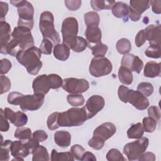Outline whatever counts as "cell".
<instances>
[{"instance_id": "e575fe53", "label": "cell", "mask_w": 161, "mask_h": 161, "mask_svg": "<svg viewBox=\"0 0 161 161\" xmlns=\"http://www.w3.org/2000/svg\"><path fill=\"white\" fill-rule=\"evenodd\" d=\"M89 48L94 57H104L108 51V47L106 45L101 42L89 47Z\"/></svg>"}, {"instance_id": "b9f144b4", "label": "cell", "mask_w": 161, "mask_h": 161, "mask_svg": "<svg viewBox=\"0 0 161 161\" xmlns=\"http://www.w3.org/2000/svg\"><path fill=\"white\" fill-rule=\"evenodd\" d=\"M105 141L101 138L93 136L88 142V145L90 147L95 150H101L104 145Z\"/></svg>"}, {"instance_id": "e0dca14e", "label": "cell", "mask_w": 161, "mask_h": 161, "mask_svg": "<svg viewBox=\"0 0 161 161\" xmlns=\"http://www.w3.org/2000/svg\"><path fill=\"white\" fill-rule=\"evenodd\" d=\"M116 131L115 125L111 122H106L97 127L94 132L93 136H97L106 141L111 138Z\"/></svg>"}, {"instance_id": "9f6ffc18", "label": "cell", "mask_w": 161, "mask_h": 161, "mask_svg": "<svg viewBox=\"0 0 161 161\" xmlns=\"http://www.w3.org/2000/svg\"><path fill=\"white\" fill-rule=\"evenodd\" d=\"M4 114L6 119H9L11 123H13L16 116V112H14L11 109L9 108H6L4 109Z\"/></svg>"}, {"instance_id": "d6986e66", "label": "cell", "mask_w": 161, "mask_h": 161, "mask_svg": "<svg viewBox=\"0 0 161 161\" xmlns=\"http://www.w3.org/2000/svg\"><path fill=\"white\" fill-rule=\"evenodd\" d=\"M55 143L62 148L68 147L71 142V135L64 130L57 131L54 134Z\"/></svg>"}, {"instance_id": "4dcf8cb0", "label": "cell", "mask_w": 161, "mask_h": 161, "mask_svg": "<svg viewBox=\"0 0 161 161\" xmlns=\"http://www.w3.org/2000/svg\"><path fill=\"white\" fill-rule=\"evenodd\" d=\"M14 137L21 141H27L32 136L31 130L29 128L19 127L15 130Z\"/></svg>"}, {"instance_id": "7c38bea8", "label": "cell", "mask_w": 161, "mask_h": 161, "mask_svg": "<svg viewBox=\"0 0 161 161\" xmlns=\"http://www.w3.org/2000/svg\"><path fill=\"white\" fill-rule=\"evenodd\" d=\"M105 101L104 98L99 95H93L91 96L86 101L84 106L87 119L93 118L98 112H99L104 106Z\"/></svg>"}, {"instance_id": "6da1fadb", "label": "cell", "mask_w": 161, "mask_h": 161, "mask_svg": "<svg viewBox=\"0 0 161 161\" xmlns=\"http://www.w3.org/2000/svg\"><path fill=\"white\" fill-rule=\"evenodd\" d=\"M45 95L35 94L23 95L19 92H11L8 94V102L10 104L19 105L23 111H36L43 104Z\"/></svg>"}, {"instance_id": "83f0119b", "label": "cell", "mask_w": 161, "mask_h": 161, "mask_svg": "<svg viewBox=\"0 0 161 161\" xmlns=\"http://www.w3.org/2000/svg\"><path fill=\"white\" fill-rule=\"evenodd\" d=\"M92 8L95 11H101L102 9H110L115 3L114 1H103V0H92L90 2Z\"/></svg>"}, {"instance_id": "7dc6e473", "label": "cell", "mask_w": 161, "mask_h": 161, "mask_svg": "<svg viewBox=\"0 0 161 161\" xmlns=\"http://www.w3.org/2000/svg\"><path fill=\"white\" fill-rule=\"evenodd\" d=\"M0 79H1V94H2L9 91L11 84L9 79L5 75H1L0 77Z\"/></svg>"}, {"instance_id": "8992f818", "label": "cell", "mask_w": 161, "mask_h": 161, "mask_svg": "<svg viewBox=\"0 0 161 161\" xmlns=\"http://www.w3.org/2000/svg\"><path fill=\"white\" fill-rule=\"evenodd\" d=\"M10 3L18 8L19 15L18 26H23L31 30L34 24V8L32 4L27 1H10Z\"/></svg>"}, {"instance_id": "816d5d0a", "label": "cell", "mask_w": 161, "mask_h": 161, "mask_svg": "<svg viewBox=\"0 0 161 161\" xmlns=\"http://www.w3.org/2000/svg\"><path fill=\"white\" fill-rule=\"evenodd\" d=\"M32 138L38 142H43L47 139L48 135L43 130H36L32 134Z\"/></svg>"}, {"instance_id": "db71d44e", "label": "cell", "mask_w": 161, "mask_h": 161, "mask_svg": "<svg viewBox=\"0 0 161 161\" xmlns=\"http://www.w3.org/2000/svg\"><path fill=\"white\" fill-rule=\"evenodd\" d=\"M1 128L0 130L1 131H7L9 128V125L8 121L6 119V118L4 114V110L1 109Z\"/></svg>"}, {"instance_id": "52a82bcc", "label": "cell", "mask_w": 161, "mask_h": 161, "mask_svg": "<svg viewBox=\"0 0 161 161\" xmlns=\"http://www.w3.org/2000/svg\"><path fill=\"white\" fill-rule=\"evenodd\" d=\"M78 30L79 25L76 18L68 17L63 21L61 29L63 43L72 50L76 43Z\"/></svg>"}, {"instance_id": "8d00e7d4", "label": "cell", "mask_w": 161, "mask_h": 161, "mask_svg": "<svg viewBox=\"0 0 161 161\" xmlns=\"http://www.w3.org/2000/svg\"><path fill=\"white\" fill-rule=\"evenodd\" d=\"M137 91L142 94L144 96L148 97L152 95L153 92V87L151 83L143 82L138 84Z\"/></svg>"}, {"instance_id": "603a6c76", "label": "cell", "mask_w": 161, "mask_h": 161, "mask_svg": "<svg viewBox=\"0 0 161 161\" xmlns=\"http://www.w3.org/2000/svg\"><path fill=\"white\" fill-rule=\"evenodd\" d=\"M31 153L33 154V161H48L50 160L47 149L42 145H39L35 148Z\"/></svg>"}, {"instance_id": "9a60e30c", "label": "cell", "mask_w": 161, "mask_h": 161, "mask_svg": "<svg viewBox=\"0 0 161 161\" xmlns=\"http://www.w3.org/2000/svg\"><path fill=\"white\" fill-rule=\"evenodd\" d=\"M32 87L35 94H42L45 95L50 89L52 84L48 75L42 74L37 76L33 82Z\"/></svg>"}, {"instance_id": "f6af8a7d", "label": "cell", "mask_w": 161, "mask_h": 161, "mask_svg": "<svg viewBox=\"0 0 161 161\" xmlns=\"http://www.w3.org/2000/svg\"><path fill=\"white\" fill-rule=\"evenodd\" d=\"M87 47V42L85 38L81 36L77 37L76 43L73 48L72 50L75 52H83Z\"/></svg>"}, {"instance_id": "11a10c76", "label": "cell", "mask_w": 161, "mask_h": 161, "mask_svg": "<svg viewBox=\"0 0 161 161\" xmlns=\"http://www.w3.org/2000/svg\"><path fill=\"white\" fill-rule=\"evenodd\" d=\"M140 14L137 13L135 10L132 9L130 6H128V16L130 18V19L133 21H138L141 18Z\"/></svg>"}, {"instance_id": "f5cc1de1", "label": "cell", "mask_w": 161, "mask_h": 161, "mask_svg": "<svg viewBox=\"0 0 161 161\" xmlns=\"http://www.w3.org/2000/svg\"><path fill=\"white\" fill-rule=\"evenodd\" d=\"M146 38L144 34V30H141L136 34L135 38V43L137 47H142L145 42Z\"/></svg>"}, {"instance_id": "7402d4cb", "label": "cell", "mask_w": 161, "mask_h": 161, "mask_svg": "<svg viewBox=\"0 0 161 161\" xmlns=\"http://www.w3.org/2000/svg\"><path fill=\"white\" fill-rule=\"evenodd\" d=\"M53 55L58 60L65 61L70 55V48L64 43L57 44L53 48Z\"/></svg>"}, {"instance_id": "7a4b0ae2", "label": "cell", "mask_w": 161, "mask_h": 161, "mask_svg": "<svg viewBox=\"0 0 161 161\" xmlns=\"http://www.w3.org/2000/svg\"><path fill=\"white\" fill-rule=\"evenodd\" d=\"M40 48L33 46L28 49L21 50L16 57L19 64L23 65L27 72L31 75H36L42 67Z\"/></svg>"}, {"instance_id": "2e32d148", "label": "cell", "mask_w": 161, "mask_h": 161, "mask_svg": "<svg viewBox=\"0 0 161 161\" xmlns=\"http://www.w3.org/2000/svg\"><path fill=\"white\" fill-rule=\"evenodd\" d=\"M85 35L89 48L101 42L102 33L98 25H87L85 31Z\"/></svg>"}, {"instance_id": "3957f363", "label": "cell", "mask_w": 161, "mask_h": 161, "mask_svg": "<svg viewBox=\"0 0 161 161\" xmlns=\"http://www.w3.org/2000/svg\"><path fill=\"white\" fill-rule=\"evenodd\" d=\"M87 119V113L83 108H72L59 113L58 123L60 126L72 127L82 125Z\"/></svg>"}, {"instance_id": "6f0895ef", "label": "cell", "mask_w": 161, "mask_h": 161, "mask_svg": "<svg viewBox=\"0 0 161 161\" xmlns=\"http://www.w3.org/2000/svg\"><path fill=\"white\" fill-rule=\"evenodd\" d=\"M138 160H149V161H154L155 160V155L152 152H146L143 153L138 159Z\"/></svg>"}, {"instance_id": "c3c4849f", "label": "cell", "mask_w": 161, "mask_h": 161, "mask_svg": "<svg viewBox=\"0 0 161 161\" xmlns=\"http://www.w3.org/2000/svg\"><path fill=\"white\" fill-rule=\"evenodd\" d=\"M12 67L11 62L7 58H3L1 60L0 65V73L1 75L5 74L10 70Z\"/></svg>"}, {"instance_id": "bcb514c9", "label": "cell", "mask_w": 161, "mask_h": 161, "mask_svg": "<svg viewBox=\"0 0 161 161\" xmlns=\"http://www.w3.org/2000/svg\"><path fill=\"white\" fill-rule=\"evenodd\" d=\"M48 75L51 82L52 89H56L62 87L63 84V80L60 77V76L55 74H51Z\"/></svg>"}, {"instance_id": "d4e9b609", "label": "cell", "mask_w": 161, "mask_h": 161, "mask_svg": "<svg viewBox=\"0 0 161 161\" xmlns=\"http://www.w3.org/2000/svg\"><path fill=\"white\" fill-rule=\"evenodd\" d=\"M130 7L135 10L137 13L142 14L144 11L148 9L151 4L152 1L150 0H131L130 1Z\"/></svg>"}, {"instance_id": "277c9868", "label": "cell", "mask_w": 161, "mask_h": 161, "mask_svg": "<svg viewBox=\"0 0 161 161\" xmlns=\"http://www.w3.org/2000/svg\"><path fill=\"white\" fill-rule=\"evenodd\" d=\"M119 99L123 103H129L139 110H144L149 106L148 99L138 91L130 89L125 86L118 87Z\"/></svg>"}, {"instance_id": "836d02e7", "label": "cell", "mask_w": 161, "mask_h": 161, "mask_svg": "<svg viewBox=\"0 0 161 161\" xmlns=\"http://www.w3.org/2000/svg\"><path fill=\"white\" fill-rule=\"evenodd\" d=\"M145 54L147 57L153 58H158L161 56L160 45L150 44L149 47L145 51Z\"/></svg>"}, {"instance_id": "7bdbcfd3", "label": "cell", "mask_w": 161, "mask_h": 161, "mask_svg": "<svg viewBox=\"0 0 161 161\" xmlns=\"http://www.w3.org/2000/svg\"><path fill=\"white\" fill-rule=\"evenodd\" d=\"M85 152H86L85 149L81 145L78 144L74 145L70 148V152L72 155H73L74 158L79 160H81L82 157L84 153H85Z\"/></svg>"}, {"instance_id": "ffe728a7", "label": "cell", "mask_w": 161, "mask_h": 161, "mask_svg": "<svg viewBox=\"0 0 161 161\" xmlns=\"http://www.w3.org/2000/svg\"><path fill=\"white\" fill-rule=\"evenodd\" d=\"M160 63H157L154 61L148 62L144 67V76L149 78H154L160 76L161 69Z\"/></svg>"}, {"instance_id": "94428289", "label": "cell", "mask_w": 161, "mask_h": 161, "mask_svg": "<svg viewBox=\"0 0 161 161\" xmlns=\"http://www.w3.org/2000/svg\"><path fill=\"white\" fill-rule=\"evenodd\" d=\"M81 160H92V161H95L96 160V158L95 157V155L90 152H85V153H84Z\"/></svg>"}, {"instance_id": "f1b7e54d", "label": "cell", "mask_w": 161, "mask_h": 161, "mask_svg": "<svg viewBox=\"0 0 161 161\" xmlns=\"http://www.w3.org/2000/svg\"><path fill=\"white\" fill-rule=\"evenodd\" d=\"M50 160L52 161H62V160H74V157L71 152H58L55 149H53L51 153Z\"/></svg>"}, {"instance_id": "30bf717a", "label": "cell", "mask_w": 161, "mask_h": 161, "mask_svg": "<svg viewBox=\"0 0 161 161\" xmlns=\"http://www.w3.org/2000/svg\"><path fill=\"white\" fill-rule=\"evenodd\" d=\"M11 37L18 43L21 50L34 46V40L31 30L23 26H16L11 33Z\"/></svg>"}, {"instance_id": "44dd1931", "label": "cell", "mask_w": 161, "mask_h": 161, "mask_svg": "<svg viewBox=\"0 0 161 161\" xmlns=\"http://www.w3.org/2000/svg\"><path fill=\"white\" fill-rule=\"evenodd\" d=\"M0 45L1 48H3L6 46L11 38V27L7 22L3 20L0 21Z\"/></svg>"}, {"instance_id": "ac0fdd59", "label": "cell", "mask_w": 161, "mask_h": 161, "mask_svg": "<svg viewBox=\"0 0 161 161\" xmlns=\"http://www.w3.org/2000/svg\"><path fill=\"white\" fill-rule=\"evenodd\" d=\"M143 30L146 40H148L150 44L160 45V25H150Z\"/></svg>"}, {"instance_id": "680465c9", "label": "cell", "mask_w": 161, "mask_h": 161, "mask_svg": "<svg viewBox=\"0 0 161 161\" xmlns=\"http://www.w3.org/2000/svg\"><path fill=\"white\" fill-rule=\"evenodd\" d=\"M152 9L153 13L160 14L161 13V1L155 0L152 1Z\"/></svg>"}, {"instance_id": "74e56055", "label": "cell", "mask_w": 161, "mask_h": 161, "mask_svg": "<svg viewBox=\"0 0 161 161\" xmlns=\"http://www.w3.org/2000/svg\"><path fill=\"white\" fill-rule=\"evenodd\" d=\"M106 159L109 161H125L126 160L122 153L116 148L110 149L106 154Z\"/></svg>"}, {"instance_id": "ab89813d", "label": "cell", "mask_w": 161, "mask_h": 161, "mask_svg": "<svg viewBox=\"0 0 161 161\" xmlns=\"http://www.w3.org/2000/svg\"><path fill=\"white\" fill-rule=\"evenodd\" d=\"M58 115H59L58 112H54L48 116L47 121V125L49 130H55L60 127L58 123Z\"/></svg>"}, {"instance_id": "60d3db41", "label": "cell", "mask_w": 161, "mask_h": 161, "mask_svg": "<svg viewBox=\"0 0 161 161\" xmlns=\"http://www.w3.org/2000/svg\"><path fill=\"white\" fill-rule=\"evenodd\" d=\"M28 122V117L26 114L21 111L16 112V116L13 122V125L16 127H22Z\"/></svg>"}, {"instance_id": "d590c367", "label": "cell", "mask_w": 161, "mask_h": 161, "mask_svg": "<svg viewBox=\"0 0 161 161\" xmlns=\"http://www.w3.org/2000/svg\"><path fill=\"white\" fill-rule=\"evenodd\" d=\"M84 22L86 26L96 25H98L99 24L100 18L99 14L94 11H89L84 14Z\"/></svg>"}, {"instance_id": "5b68a950", "label": "cell", "mask_w": 161, "mask_h": 161, "mask_svg": "<svg viewBox=\"0 0 161 161\" xmlns=\"http://www.w3.org/2000/svg\"><path fill=\"white\" fill-rule=\"evenodd\" d=\"M39 28L43 38L50 40L55 45L60 42L59 34L55 29L54 17L51 12L47 11L41 14Z\"/></svg>"}, {"instance_id": "1f68e13d", "label": "cell", "mask_w": 161, "mask_h": 161, "mask_svg": "<svg viewBox=\"0 0 161 161\" xmlns=\"http://www.w3.org/2000/svg\"><path fill=\"white\" fill-rule=\"evenodd\" d=\"M12 141L6 140L1 143V150H0V160L6 161L9 159V152L10 146Z\"/></svg>"}, {"instance_id": "4316f807", "label": "cell", "mask_w": 161, "mask_h": 161, "mask_svg": "<svg viewBox=\"0 0 161 161\" xmlns=\"http://www.w3.org/2000/svg\"><path fill=\"white\" fill-rule=\"evenodd\" d=\"M118 77L119 79V81L126 85H130L132 83L133 77V74L131 70H130L128 69L121 66L118 70Z\"/></svg>"}, {"instance_id": "484cf974", "label": "cell", "mask_w": 161, "mask_h": 161, "mask_svg": "<svg viewBox=\"0 0 161 161\" xmlns=\"http://www.w3.org/2000/svg\"><path fill=\"white\" fill-rule=\"evenodd\" d=\"M144 133V129L141 123L133 124L127 131V136L128 138L139 139L142 137Z\"/></svg>"}, {"instance_id": "9c48e42d", "label": "cell", "mask_w": 161, "mask_h": 161, "mask_svg": "<svg viewBox=\"0 0 161 161\" xmlns=\"http://www.w3.org/2000/svg\"><path fill=\"white\" fill-rule=\"evenodd\" d=\"M113 65L110 60L104 57H94L89 65V73L94 77H99L110 74Z\"/></svg>"}, {"instance_id": "5bb4252c", "label": "cell", "mask_w": 161, "mask_h": 161, "mask_svg": "<svg viewBox=\"0 0 161 161\" xmlns=\"http://www.w3.org/2000/svg\"><path fill=\"white\" fill-rule=\"evenodd\" d=\"M121 66L138 74L140 73L143 67V61L138 56L131 53L125 54L121 59Z\"/></svg>"}, {"instance_id": "d6a6232c", "label": "cell", "mask_w": 161, "mask_h": 161, "mask_svg": "<svg viewBox=\"0 0 161 161\" xmlns=\"http://www.w3.org/2000/svg\"><path fill=\"white\" fill-rule=\"evenodd\" d=\"M67 101L74 107L82 106L84 103V97L80 94H70L67 96Z\"/></svg>"}, {"instance_id": "ee69618b", "label": "cell", "mask_w": 161, "mask_h": 161, "mask_svg": "<svg viewBox=\"0 0 161 161\" xmlns=\"http://www.w3.org/2000/svg\"><path fill=\"white\" fill-rule=\"evenodd\" d=\"M53 48V43L46 38H43L40 45V50L41 52L45 55H50L52 53Z\"/></svg>"}, {"instance_id": "ba28073f", "label": "cell", "mask_w": 161, "mask_h": 161, "mask_svg": "<svg viewBox=\"0 0 161 161\" xmlns=\"http://www.w3.org/2000/svg\"><path fill=\"white\" fill-rule=\"evenodd\" d=\"M148 146V139L142 137L138 140L128 143L123 148V153L128 160H136L146 151Z\"/></svg>"}, {"instance_id": "8fae6325", "label": "cell", "mask_w": 161, "mask_h": 161, "mask_svg": "<svg viewBox=\"0 0 161 161\" xmlns=\"http://www.w3.org/2000/svg\"><path fill=\"white\" fill-rule=\"evenodd\" d=\"M62 87L64 90L70 94H81L89 89V83L84 79L70 77L63 80Z\"/></svg>"}, {"instance_id": "f546056e", "label": "cell", "mask_w": 161, "mask_h": 161, "mask_svg": "<svg viewBox=\"0 0 161 161\" xmlns=\"http://www.w3.org/2000/svg\"><path fill=\"white\" fill-rule=\"evenodd\" d=\"M116 48L117 51L121 54H127L131 49V44L130 40L126 38H121L116 42Z\"/></svg>"}, {"instance_id": "681fc988", "label": "cell", "mask_w": 161, "mask_h": 161, "mask_svg": "<svg viewBox=\"0 0 161 161\" xmlns=\"http://www.w3.org/2000/svg\"><path fill=\"white\" fill-rule=\"evenodd\" d=\"M64 3L69 10L76 11L80 7L82 2L80 0H65Z\"/></svg>"}, {"instance_id": "cb8c5ba5", "label": "cell", "mask_w": 161, "mask_h": 161, "mask_svg": "<svg viewBox=\"0 0 161 161\" xmlns=\"http://www.w3.org/2000/svg\"><path fill=\"white\" fill-rule=\"evenodd\" d=\"M113 14L118 18H125L128 16V6L122 2H115L111 8Z\"/></svg>"}, {"instance_id": "91938a15", "label": "cell", "mask_w": 161, "mask_h": 161, "mask_svg": "<svg viewBox=\"0 0 161 161\" xmlns=\"http://www.w3.org/2000/svg\"><path fill=\"white\" fill-rule=\"evenodd\" d=\"M0 10H1V21L4 20L5 16L8 11V4L4 2H0Z\"/></svg>"}, {"instance_id": "4fadbf2b", "label": "cell", "mask_w": 161, "mask_h": 161, "mask_svg": "<svg viewBox=\"0 0 161 161\" xmlns=\"http://www.w3.org/2000/svg\"><path fill=\"white\" fill-rule=\"evenodd\" d=\"M10 152L14 158L12 160H24V158L26 157L31 153L30 150L25 145V141L16 140L12 141L10 146Z\"/></svg>"}, {"instance_id": "f35d334b", "label": "cell", "mask_w": 161, "mask_h": 161, "mask_svg": "<svg viewBox=\"0 0 161 161\" xmlns=\"http://www.w3.org/2000/svg\"><path fill=\"white\" fill-rule=\"evenodd\" d=\"M143 127L144 131L147 133L153 132L157 127V121L150 117H145L143 119Z\"/></svg>"}, {"instance_id": "f907efd6", "label": "cell", "mask_w": 161, "mask_h": 161, "mask_svg": "<svg viewBox=\"0 0 161 161\" xmlns=\"http://www.w3.org/2000/svg\"><path fill=\"white\" fill-rule=\"evenodd\" d=\"M148 116L154 119L155 121H158L160 118V111L157 106H152L148 109Z\"/></svg>"}]
</instances>
